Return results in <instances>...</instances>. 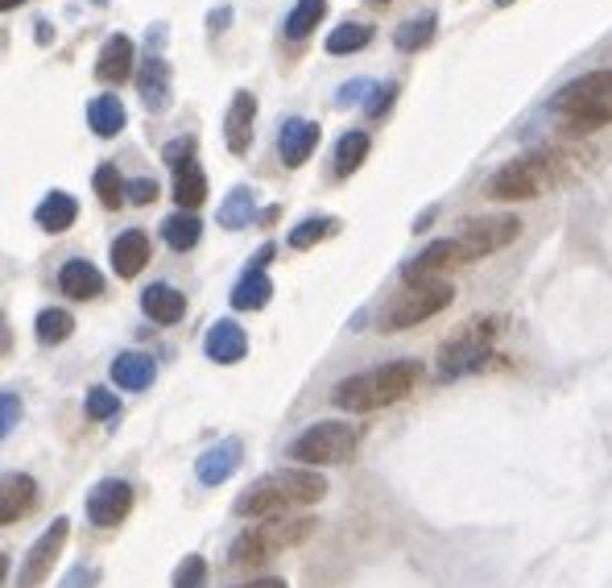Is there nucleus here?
<instances>
[{"mask_svg": "<svg viewBox=\"0 0 612 588\" xmlns=\"http://www.w3.org/2000/svg\"><path fill=\"white\" fill-rule=\"evenodd\" d=\"M18 4H25V0H0V9L9 13V9H18Z\"/></svg>", "mask_w": 612, "mask_h": 588, "instance_id": "nucleus-46", "label": "nucleus"}, {"mask_svg": "<svg viewBox=\"0 0 612 588\" xmlns=\"http://www.w3.org/2000/svg\"><path fill=\"white\" fill-rule=\"evenodd\" d=\"M423 369L418 361H390L381 369H369V373H357V378H343L336 390H331V402L348 411V415H369V411H385L393 402H402L418 385Z\"/></svg>", "mask_w": 612, "mask_h": 588, "instance_id": "nucleus-2", "label": "nucleus"}, {"mask_svg": "<svg viewBox=\"0 0 612 588\" xmlns=\"http://www.w3.org/2000/svg\"><path fill=\"white\" fill-rule=\"evenodd\" d=\"M496 4H501V9H510V4H513V0H496Z\"/></svg>", "mask_w": 612, "mask_h": 588, "instance_id": "nucleus-48", "label": "nucleus"}, {"mask_svg": "<svg viewBox=\"0 0 612 588\" xmlns=\"http://www.w3.org/2000/svg\"><path fill=\"white\" fill-rule=\"evenodd\" d=\"M373 150V138L364 133V129H352V133H343L340 145H336V174L348 178V174H357L364 166V157Z\"/></svg>", "mask_w": 612, "mask_h": 588, "instance_id": "nucleus-30", "label": "nucleus"}, {"mask_svg": "<svg viewBox=\"0 0 612 588\" xmlns=\"http://www.w3.org/2000/svg\"><path fill=\"white\" fill-rule=\"evenodd\" d=\"M150 258L153 244L141 228H129V232H120L117 241H112V270H117V277H136L150 265Z\"/></svg>", "mask_w": 612, "mask_h": 588, "instance_id": "nucleus-17", "label": "nucleus"}, {"mask_svg": "<svg viewBox=\"0 0 612 588\" xmlns=\"http://www.w3.org/2000/svg\"><path fill=\"white\" fill-rule=\"evenodd\" d=\"M136 91H141V100H145L150 112H166V108H171V67H166V58L157 51L141 58Z\"/></svg>", "mask_w": 612, "mask_h": 588, "instance_id": "nucleus-14", "label": "nucleus"}, {"mask_svg": "<svg viewBox=\"0 0 612 588\" xmlns=\"http://www.w3.org/2000/svg\"><path fill=\"white\" fill-rule=\"evenodd\" d=\"M91 187H96V195H100L103 208H120V204L129 199V183L120 178V171L112 166V162L96 171V178H91Z\"/></svg>", "mask_w": 612, "mask_h": 588, "instance_id": "nucleus-35", "label": "nucleus"}, {"mask_svg": "<svg viewBox=\"0 0 612 588\" xmlns=\"http://www.w3.org/2000/svg\"><path fill=\"white\" fill-rule=\"evenodd\" d=\"M376 4H390V0H376Z\"/></svg>", "mask_w": 612, "mask_h": 588, "instance_id": "nucleus-49", "label": "nucleus"}, {"mask_svg": "<svg viewBox=\"0 0 612 588\" xmlns=\"http://www.w3.org/2000/svg\"><path fill=\"white\" fill-rule=\"evenodd\" d=\"M244 352H249V336H244V328L232 324V319H216L211 331H207V357H211L216 364H237Z\"/></svg>", "mask_w": 612, "mask_h": 588, "instance_id": "nucleus-19", "label": "nucleus"}, {"mask_svg": "<svg viewBox=\"0 0 612 588\" xmlns=\"http://www.w3.org/2000/svg\"><path fill=\"white\" fill-rule=\"evenodd\" d=\"M253 121H256V96L253 91H237L232 105H228V117H223V141L232 154H249L253 145Z\"/></svg>", "mask_w": 612, "mask_h": 588, "instance_id": "nucleus-15", "label": "nucleus"}, {"mask_svg": "<svg viewBox=\"0 0 612 588\" xmlns=\"http://www.w3.org/2000/svg\"><path fill=\"white\" fill-rule=\"evenodd\" d=\"M435 30H439V18L435 13H423V18H409L397 25V34H393V46L402 54H414L423 51V46H430L435 42Z\"/></svg>", "mask_w": 612, "mask_h": 588, "instance_id": "nucleus-29", "label": "nucleus"}, {"mask_svg": "<svg viewBox=\"0 0 612 588\" xmlns=\"http://www.w3.org/2000/svg\"><path fill=\"white\" fill-rule=\"evenodd\" d=\"M34 331H37L42 345H63V340H70V331H75V319H70V312L46 307V312H37Z\"/></svg>", "mask_w": 612, "mask_h": 588, "instance_id": "nucleus-34", "label": "nucleus"}, {"mask_svg": "<svg viewBox=\"0 0 612 588\" xmlns=\"http://www.w3.org/2000/svg\"><path fill=\"white\" fill-rule=\"evenodd\" d=\"M124 105H120L117 96H96L91 105H87V124H91V133L96 138H117L120 129H124Z\"/></svg>", "mask_w": 612, "mask_h": 588, "instance_id": "nucleus-26", "label": "nucleus"}, {"mask_svg": "<svg viewBox=\"0 0 612 588\" xmlns=\"http://www.w3.org/2000/svg\"><path fill=\"white\" fill-rule=\"evenodd\" d=\"M13 415H21V406L13 402V394H4V432H13Z\"/></svg>", "mask_w": 612, "mask_h": 588, "instance_id": "nucleus-43", "label": "nucleus"}, {"mask_svg": "<svg viewBox=\"0 0 612 588\" xmlns=\"http://www.w3.org/2000/svg\"><path fill=\"white\" fill-rule=\"evenodd\" d=\"M207 585V559L204 555H187L178 571H174V588H204Z\"/></svg>", "mask_w": 612, "mask_h": 588, "instance_id": "nucleus-37", "label": "nucleus"}, {"mask_svg": "<svg viewBox=\"0 0 612 588\" xmlns=\"http://www.w3.org/2000/svg\"><path fill=\"white\" fill-rule=\"evenodd\" d=\"M253 220H256V199H253V190H249V187H237V190H232V195H228V199L220 204V225L237 232V228H249Z\"/></svg>", "mask_w": 612, "mask_h": 588, "instance_id": "nucleus-33", "label": "nucleus"}, {"mask_svg": "<svg viewBox=\"0 0 612 588\" xmlns=\"http://www.w3.org/2000/svg\"><path fill=\"white\" fill-rule=\"evenodd\" d=\"M91 4H96V9H108V4H112V0H91Z\"/></svg>", "mask_w": 612, "mask_h": 588, "instance_id": "nucleus-47", "label": "nucleus"}, {"mask_svg": "<svg viewBox=\"0 0 612 588\" xmlns=\"http://www.w3.org/2000/svg\"><path fill=\"white\" fill-rule=\"evenodd\" d=\"M451 265H463V253H459L456 237H451V241L426 244L418 258L402 265V277H406V282H430V277H442V274H447Z\"/></svg>", "mask_w": 612, "mask_h": 588, "instance_id": "nucleus-12", "label": "nucleus"}, {"mask_svg": "<svg viewBox=\"0 0 612 588\" xmlns=\"http://www.w3.org/2000/svg\"><path fill=\"white\" fill-rule=\"evenodd\" d=\"M315 519H261L256 526H249L244 535H237V543L228 547V559L237 568H253V564H265L273 555H282L286 547H298L306 538L315 535Z\"/></svg>", "mask_w": 612, "mask_h": 588, "instance_id": "nucleus-4", "label": "nucleus"}, {"mask_svg": "<svg viewBox=\"0 0 612 588\" xmlns=\"http://www.w3.org/2000/svg\"><path fill=\"white\" fill-rule=\"evenodd\" d=\"M237 468H240V439H223V444H216L211 451L199 456L195 472H199V481L204 484H220V481H228Z\"/></svg>", "mask_w": 612, "mask_h": 588, "instance_id": "nucleus-21", "label": "nucleus"}, {"mask_svg": "<svg viewBox=\"0 0 612 588\" xmlns=\"http://www.w3.org/2000/svg\"><path fill=\"white\" fill-rule=\"evenodd\" d=\"M207 199V174L199 171V162H190L174 174V204L178 211H195Z\"/></svg>", "mask_w": 612, "mask_h": 588, "instance_id": "nucleus-28", "label": "nucleus"}, {"mask_svg": "<svg viewBox=\"0 0 612 588\" xmlns=\"http://www.w3.org/2000/svg\"><path fill=\"white\" fill-rule=\"evenodd\" d=\"M141 312L150 315L153 324L171 328V324H178L187 315V298H183V291H174L171 282H153V286L141 291Z\"/></svg>", "mask_w": 612, "mask_h": 588, "instance_id": "nucleus-18", "label": "nucleus"}, {"mask_svg": "<svg viewBox=\"0 0 612 588\" xmlns=\"http://www.w3.org/2000/svg\"><path fill=\"white\" fill-rule=\"evenodd\" d=\"M153 199H157V183H153V178H133V183H129V204L145 208Z\"/></svg>", "mask_w": 612, "mask_h": 588, "instance_id": "nucleus-41", "label": "nucleus"}, {"mask_svg": "<svg viewBox=\"0 0 612 588\" xmlns=\"http://www.w3.org/2000/svg\"><path fill=\"white\" fill-rule=\"evenodd\" d=\"M228 18H232V9L223 4L220 13H211V18H207V21H211V30H228V25H223V21H228Z\"/></svg>", "mask_w": 612, "mask_h": 588, "instance_id": "nucleus-45", "label": "nucleus"}, {"mask_svg": "<svg viewBox=\"0 0 612 588\" xmlns=\"http://www.w3.org/2000/svg\"><path fill=\"white\" fill-rule=\"evenodd\" d=\"M237 588H289V585L277 580V576H265V580H249V585H237Z\"/></svg>", "mask_w": 612, "mask_h": 588, "instance_id": "nucleus-44", "label": "nucleus"}, {"mask_svg": "<svg viewBox=\"0 0 612 588\" xmlns=\"http://www.w3.org/2000/svg\"><path fill=\"white\" fill-rule=\"evenodd\" d=\"M162 237H166V244H171L174 253H187L204 237V220L195 211H174L171 220H162Z\"/></svg>", "mask_w": 612, "mask_h": 588, "instance_id": "nucleus-27", "label": "nucleus"}, {"mask_svg": "<svg viewBox=\"0 0 612 588\" xmlns=\"http://www.w3.org/2000/svg\"><path fill=\"white\" fill-rule=\"evenodd\" d=\"M133 37H124V34H112L108 42L100 46V58H96V79L108 87H120L129 75H133Z\"/></svg>", "mask_w": 612, "mask_h": 588, "instance_id": "nucleus-16", "label": "nucleus"}, {"mask_svg": "<svg viewBox=\"0 0 612 588\" xmlns=\"http://www.w3.org/2000/svg\"><path fill=\"white\" fill-rule=\"evenodd\" d=\"M327 481L315 468H277L270 477H261L237 498V519H286L289 510L324 502Z\"/></svg>", "mask_w": 612, "mask_h": 588, "instance_id": "nucleus-1", "label": "nucleus"}, {"mask_svg": "<svg viewBox=\"0 0 612 588\" xmlns=\"http://www.w3.org/2000/svg\"><path fill=\"white\" fill-rule=\"evenodd\" d=\"M87 415L91 418H117L120 415V402H117V394L112 390H87Z\"/></svg>", "mask_w": 612, "mask_h": 588, "instance_id": "nucleus-38", "label": "nucleus"}, {"mask_svg": "<svg viewBox=\"0 0 612 588\" xmlns=\"http://www.w3.org/2000/svg\"><path fill=\"white\" fill-rule=\"evenodd\" d=\"M369 79H352V84H343L340 87V108H348V105H360V96H364V91H369Z\"/></svg>", "mask_w": 612, "mask_h": 588, "instance_id": "nucleus-42", "label": "nucleus"}, {"mask_svg": "<svg viewBox=\"0 0 612 588\" xmlns=\"http://www.w3.org/2000/svg\"><path fill=\"white\" fill-rule=\"evenodd\" d=\"M550 112H559L571 129H600L612 124V67L588 70L550 96Z\"/></svg>", "mask_w": 612, "mask_h": 588, "instance_id": "nucleus-3", "label": "nucleus"}, {"mask_svg": "<svg viewBox=\"0 0 612 588\" xmlns=\"http://www.w3.org/2000/svg\"><path fill=\"white\" fill-rule=\"evenodd\" d=\"M327 18V0H298L294 9L286 13V37L289 42H303V37H310L315 34V25Z\"/></svg>", "mask_w": 612, "mask_h": 588, "instance_id": "nucleus-31", "label": "nucleus"}, {"mask_svg": "<svg viewBox=\"0 0 612 588\" xmlns=\"http://www.w3.org/2000/svg\"><path fill=\"white\" fill-rule=\"evenodd\" d=\"M373 42V25L369 21H343L327 34V54H357Z\"/></svg>", "mask_w": 612, "mask_h": 588, "instance_id": "nucleus-32", "label": "nucleus"}, {"mask_svg": "<svg viewBox=\"0 0 612 588\" xmlns=\"http://www.w3.org/2000/svg\"><path fill=\"white\" fill-rule=\"evenodd\" d=\"M559 157H546V154H526V157H513L505 162L501 171L489 178V199L496 204H522V199H534V195H543L555 178H559Z\"/></svg>", "mask_w": 612, "mask_h": 588, "instance_id": "nucleus-7", "label": "nucleus"}, {"mask_svg": "<svg viewBox=\"0 0 612 588\" xmlns=\"http://www.w3.org/2000/svg\"><path fill=\"white\" fill-rule=\"evenodd\" d=\"M70 538V522L67 519H54L51 531H42L30 555H25V564H21V576H18V588H37L42 580H51V568L58 564V555L67 547Z\"/></svg>", "mask_w": 612, "mask_h": 588, "instance_id": "nucleus-10", "label": "nucleus"}, {"mask_svg": "<svg viewBox=\"0 0 612 588\" xmlns=\"http://www.w3.org/2000/svg\"><path fill=\"white\" fill-rule=\"evenodd\" d=\"M315 145H319V124L315 121H303V117L282 121V129H277V154H282L289 171H298L306 157L315 154Z\"/></svg>", "mask_w": 612, "mask_h": 588, "instance_id": "nucleus-13", "label": "nucleus"}, {"mask_svg": "<svg viewBox=\"0 0 612 588\" xmlns=\"http://www.w3.org/2000/svg\"><path fill=\"white\" fill-rule=\"evenodd\" d=\"M393 100H397V84H381V87H373V96H369V105H364V112H369V117H385V112H390V105Z\"/></svg>", "mask_w": 612, "mask_h": 588, "instance_id": "nucleus-40", "label": "nucleus"}, {"mask_svg": "<svg viewBox=\"0 0 612 588\" xmlns=\"http://www.w3.org/2000/svg\"><path fill=\"white\" fill-rule=\"evenodd\" d=\"M456 303V286L447 277H430V282H406V291H397L381 312V331H406L414 324H426L439 312Z\"/></svg>", "mask_w": 612, "mask_h": 588, "instance_id": "nucleus-5", "label": "nucleus"}, {"mask_svg": "<svg viewBox=\"0 0 612 588\" xmlns=\"http://www.w3.org/2000/svg\"><path fill=\"white\" fill-rule=\"evenodd\" d=\"M357 456V427L340 423V418H324V423H310L303 435H294L289 444V460L298 468H327L343 465Z\"/></svg>", "mask_w": 612, "mask_h": 588, "instance_id": "nucleus-6", "label": "nucleus"}, {"mask_svg": "<svg viewBox=\"0 0 612 588\" xmlns=\"http://www.w3.org/2000/svg\"><path fill=\"white\" fill-rule=\"evenodd\" d=\"M270 294H273V282L265 270H244L237 282V291H232V307L237 312H261L265 303H270Z\"/></svg>", "mask_w": 612, "mask_h": 588, "instance_id": "nucleus-25", "label": "nucleus"}, {"mask_svg": "<svg viewBox=\"0 0 612 588\" xmlns=\"http://www.w3.org/2000/svg\"><path fill=\"white\" fill-rule=\"evenodd\" d=\"M75 216H79V204L70 199L67 190H51V195L34 208V220L46 228V232H67V228L75 225Z\"/></svg>", "mask_w": 612, "mask_h": 588, "instance_id": "nucleus-24", "label": "nucleus"}, {"mask_svg": "<svg viewBox=\"0 0 612 588\" xmlns=\"http://www.w3.org/2000/svg\"><path fill=\"white\" fill-rule=\"evenodd\" d=\"M517 237H522V220L517 216H472V220L459 225L456 244L463 261H480L489 258V253H501Z\"/></svg>", "mask_w": 612, "mask_h": 588, "instance_id": "nucleus-9", "label": "nucleus"}, {"mask_svg": "<svg viewBox=\"0 0 612 588\" xmlns=\"http://www.w3.org/2000/svg\"><path fill=\"white\" fill-rule=\"evenodd\" d=\"M162 162H166V166L178 174L183 166H190V162H195V141H190V138H174L171 145L162 150Z\"/></svg>", "mask_w": 612, "mask_h": 588, "instance_id": "nucleus-39", "label": "nucleus"}, {"mask_svg": "<svg viewBox=\"0 0 612 588\" xmlns=\"http://www.w3.org/2000/svg\"><path fill=\"white\" fill-rule=\"evenodd\" d=\"M505 331V319L501 315H484V319H472L468 328H459L447 345L439 348V369L442 378H463L484 364V357H493L496 336Z\"/></svg>", "mask_w": 612, "mask_h": 588, "instance_id": "nucleus-8", "label": "nucleus"}, {"mask_svg": "<svg viewBox=\"0 0 612 588\" xmlns=\"http://www.w3.org/2000/svg\"><path fill=\"white\" fill-rule=\"evenodd\" d=\"M133 510V484L129 481H100L87 498V519L91 526H120Z\"/></svg>", "mask_w": 612, "mask_h": 588, "instance_id": "nucleus-11", "label": "nucleus"}, {"mask_svg": "<svg viewBox=\"0 0 612 588\" xmlns=\"http://www.w3.org/2000/svg\"><path fill=\"white\" fill-rule=\"evenodd\" d=\"M58 291L67 294V298H79V303H87V298H96V294L103 291V274L91 265V261L75 258L67 261L63 270H58Z\"/></svg>", "mask_w": 612, "mask_h": 588, "instance_id": "nucleus-20", "label": "nucleus"}, {"mask_svg": "<svg viewBox=\"0 0 612 588\" xmlns=\"http://www.w3.org/2000/svg\"><path fill=\"white\" fill-rule=\"evenodd\" d=\"M153 378H157V364L145 352H124V357L112 361V381L120 390H150Z\"/></svg>", "mask_w": 612, "mask_h": 588, "instance_id": "nucleus-23", "label": "nucleus"}, {"mask_svg": "<svg viewBox=\"0 0 612 588\" xmlns=\"http://www.w3.org/2000/svg\"><path fill=\"white\" fill-rule=\"evenodd\" d=\"M34 477H25V472H9L4 477V489H0V522L4 526H13V522L34 505Z\"/></svg>", "mask_w": 612, "mask_h": 588, "instance_id": "nucleus-22", "label": "nucleus"}, {"mask_svg": "<svg viewBox=\"0 0 612 588\" xmlns=\"http://www.w3.org/2000/svg\"><path fill=\"white\" fill-rule=\"evenodd\" d=\"M336 228H340L336 216H315V220H303L298 228H289V249H310V244L327 241Z\"/></svg>", "mask_w": 612, "mask_h": 588, "instance_id": "nucleus-36", "label": "nucleus"}]
</instances>
